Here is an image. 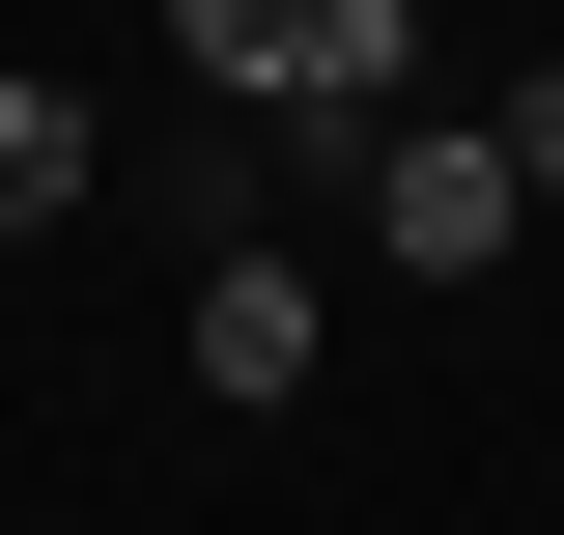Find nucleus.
I'll list each match as a JSON object with an SVG mask.
<instances>
[{"mask_svg":"<svg viewBox=\"0 0 564 535\" xmlns=\"http://www.w3.org/2000/svg\"><path fill=\"white\" fill-rule=\"evenodd\" d=\"M508 170H536V198H564V57H536V85H508Z\"/></svg>","mask_w":564,"mask_h":535,"instance_id":"5","label":"nucleus"},{"mask_svg":"<svg viewBox=\"0 0 564 535\" xmlns=\"http://www.w3.org/2000/svg\"><path fill=\"white\" fill-rule=\"evenodd\" d=\"M85 198H113V113L0 57V254H29V226H85Z\"/></svg>","mask_w":564,"mask_h":535,"instance_id":"4","label":"nucleus"},{"mask_svg":"<svg viewBox=\"0 0 564 535\" xmlns=\"http://www.w3.org/2000/svg\"><path fill=\"white\" fill-rule=\"evenodd\" d=\"M311 338H339V282H311V254H198V395H226V423L311 395Z\"/></svg>","mask_w":564,"mask_h":535,"instance_id":"3","label":"nucleus"},{"mask_svg":"<svg viewBox=\"0 0 564 535\" xmlns=\"http://www.w3.org/2000/svg\"><path fill=\"white\" fill-rule=\"evenodd\" d=\"M170 57H198V85H254V113L282 141H367V113H395V0H170Z\"/></svg>","mask_w":564,"mask_h":535,"instance_id":"1","label":"nucleus"},{"mask_svg":"<svg viewBox=\"0 0 564 535\" xmlns=\"http://www.w3.org/2000/svg\"><path fill=\"white\" fill-rule=\"evenodd\" d=\"M339 170H367V226H395V282H508V226H536L508 113H367Z\"/></svg>","mask_w":564,"mask_h":535,"instance_id":"2","label":"nucleus"}]
</instances>
